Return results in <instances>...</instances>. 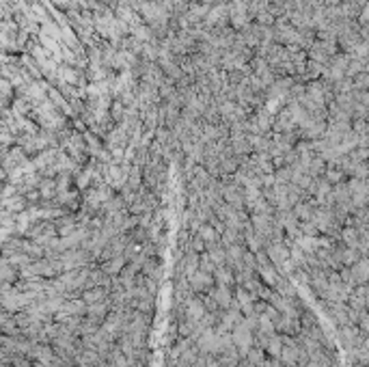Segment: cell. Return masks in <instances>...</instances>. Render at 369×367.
<instances>
[{
	"label": "cell",
	"instance_id": "6da1fadb",
	"mask_svg": "<svg viewBox=\"0 0 369 367\" xmlns=\"http://www.w3.org/2000/svg\"><path fill=\"white\" fill-rule=\"evenodd\" d=\"M231 331H234V333H231V341H234V344L240 348V356H246V352L253 346V331L248 329L244 322L236 324Z\"/></svg>",
	"mask_w": 369,
	"mask_h": 367
},
{
	"label": "cell",
	"instance_id": "7a4b0ae2",
	"mask_svg": "<svg viewBox=\"0 0 369 367\" xmlns=\"http://www.w3.org/2000/svg\"><path fill=\"white\" fill-rule=\"evenodd\" d=\"M266 255H268V262L283 268V264L290 259V251H287V247L283 242H270L268 249H266Z\"/></svg>",
	"mask_w": 369,
	"mask_h": 367
},
{
	"label": "cell",
	"instance_id": "3957f363",
	"mask_svg": "<svg viewBox=\"0 0 369 367\" xmlns=\"http://www.w3.org/2000/svg\"><path fill=\"white\" fill-rule=\"evenodd\" d=\"M188 283L195 292H203V290H210L214 285V276L207 274V272H201V270H195L192 274H188Z\"/></svg>",
	"mask_w": 369,
	"mask_h": 367
},
{
	"label": "cell",
	"instance_id": "277c9868",
	"mask_svg": "<svg viewBox=\"0 0 369 367\" xmlns=\"http://www.w3.org/2000/svg\"><path fill=\"white\" fill-rule=\"evenodd\" d=\"M205 317V307H203V303L199 298H188L186 300V320H190V322H201Z\"/></svg>",
	"mask_w": 369,
	"mask_h": 367
},
{
	"label": "cell",
	"instance_id": "5b68a950",
	"mask_svg": "<svg viewBox=\"0 0 369 367\" xmlns=\"http://www.w3.org/2000/svg\"><path fill=\"white\" fill-rule=\"evenodd\" d=\"M313 210H315V206L311 203V199H304V201H298L292 208V214L298 218V223H304V220H311V216H313Z\"/></svg>",
	"mask_w": 369,
	"mask_h": 367
},
{
	"label": "cell",
	"instance_id": "8992f818",
	"mask_svg": "<svg viewBox=\"0 0 369 367\" xmlns=\"http://www.w3.org/2000/svg\"><path fill=\"white\" fill-rule=\"evenodd\" d=\"M125 262H127V259H125L123 253H119V255H112L108 262L104 264V272H106V274H117L119 270H123V268H125Z\"/></svg>",
	"mask_w": 369,
	"mask_h": 367
},
{
	"label": "cell",
	"instance_id": "52a82bcc",
	"mask_svg": "<svg viewBox=\"0 0 369 367\" xmlns=\"http://www.w3.org/2000/svg\"><path fill=\"white\" fill-rule=\"evenodd\" d=\"M324 171H326V162H324V160L315 153V156L309 160V165H307V173L315 179V177H322V175H324Z\"/></svg>",
	"mask_w": 369,
	"mask_h": 367
},
{
	"label": "cell",
	"instance_id": "ba28073f",
	"mask_svg": "<svg viewBox=\"0 0 369 367\" xmlns=\"http://www.w3.org/2000/svg\"><path fill=\"white\" fill-rule=\"evenodd\" d=\"M367 71V59H356V56H350L348 69H346V78H354L356 73Z\"/></svg>",
	"mask_w": 369,
	"mask_h": 367
},
{
	"label": "cell",
	"instance_id": "9c48e42d",
	"mask_svg": "<svg viewBox=\"0 0 369 367\" xmlns=\"http://www.w3.org/2000/svg\"><path fill=\"white\" fill-rule=\"evenodd\" d=\"M341 240H343V244H346V247L356 249L358 247V231L352 225H346L341 229Z\"/></svg>",
	"mask_w": 369,
	"mask_h": 367
},
{
	"label": "cell",
	"instance_id": "30bf717a",
	"mask_svg": "<svg viewBox=\"0 0 369 367\" xmlns=\"http://www.w3.org/2000/svg\"><path fill=\"white\" fill-rule=\"evenodd\" d=\"M259 276L266 281V288H274V285H279V274H276L274 268H270L268 264L259 266Z\"/></svg>",
	"mask_w": 369,
	"mask_h": 367
},
{
	"label": "cell",
	"instance_id": "8fae6325",
	"mask_svg": "<svg viewBox=\"0 0 369 367\" xmlns=\"http://www.w3.org/2000/svg\"><path fill=\"white\" fill-rule=\"evenodd\" d=\"M322 73H324V65L307 59V63H304V76H307V80H319Z\"/></svg>",
	"mask_w": 369,
	"mask_h": 367
},
{
	"label": "cell",
	"instance_id": "7c38bea8",
	"mask_svg": "<svg viewBox=\"0 0 369 367\" xmlns=\"http://www.w3.org/2000/svg\"><path fill=\"white\" fill-rule=\"evenodd\" d=\"M246 358H248L246 363H251V365H257V367L266 365V356H263V350L261 348H251L246 352Z\"/></svg>",
	"mask_w": 369,
	"mask_h": 367
},
{
	"label": "cell",
	"instance_id": "4fadbf2b",
	"mask_svg": "<svg viewBox=\"0 0 369 367\" xmlns=\"http://www.w3.org/2000/svg\"><path fill=\"white\" fill-rule=\"evenodd\" d=\"M274 184H290V179H292V169L290 167H279V169H274Z\"/></svg>",
	"mask_w": 369,
	"mask_h": 367
},
{
	"label": "cell",
	"instance_id": "5bb4252c",
	"mask_svg": "<svg viewBox=\"0 0 369 367\" xmlns=\"http://www.w3.org/2000/svg\"><path fill=\"white\" fill-rule=\"evenodd\" d=\"M281 348H283V337H274V335H270L268 344H266V350H268V352H270L272 356H274V358H279Z\"/></svg>",
	"mask_w": 369,
	"mask_h": 367
},
{
	"label": "cell",
	"instance_id": "9a60e30c",
	"mask_svg": "<svg viewBox=\"0 0 369 367\" xmlns=\"http://www.w3.org/2000/svg\"><path fill=\"white\" fill-rule=\"evenodd\" d=\"M315 44H317V48L326 56H335L337 52H339V46H337V42H322V39H315Z\"/></svg>",
	"mask_w": 369,
	"mask_h": 367
},
{
	"label": "cell",
	"instance_id": "2e32d148",
	"mask_svg": "<svg viewBox=\"0 0 369 367\" xmlns=\"http://www.w3.org/2000/svg\"><path fill=\"white\" fill-rule=\"evenodd\" d=\"M352 85H354V89H358V91H367V85H369V76H367V71L356 73V76L352 78Z\"/></svg>",
	"mask_w": 369,
	"mask_h": 367
},
{
	"label": "cell",
	"instance_id": "e0dca14e",
	"mask_svg": "<svg viewBox=\"0 0 369 367\" xmlns=\"http://www.w3.org/2000/svg\"><path fill=\"white\" fill-rule=\"evenodd\" d=\"M84 300L89 305H93V303H100V300H104V290H100V288H93L91 292H86L84 294Z\"/></svg>",
	"mask_w": 369,
	"mask_h": 367
},
{
	"label": "cell",
	"instance_id": "ac0fdd59",
	"mask_svg": "<svg viewBox=\"0 0 369 367\" xmlns=\"http://www.w3.org/2000/svg\"><path fill=\"white\" fill-rule=\"evenodd\" d=\"M255 24H259V26H272V24H274V18H272V15L268 13V11H261L257 18L253 20Z\"/></svg>",
	"mask_w": 369,
	"mask_h": 367
}]
</instances>
